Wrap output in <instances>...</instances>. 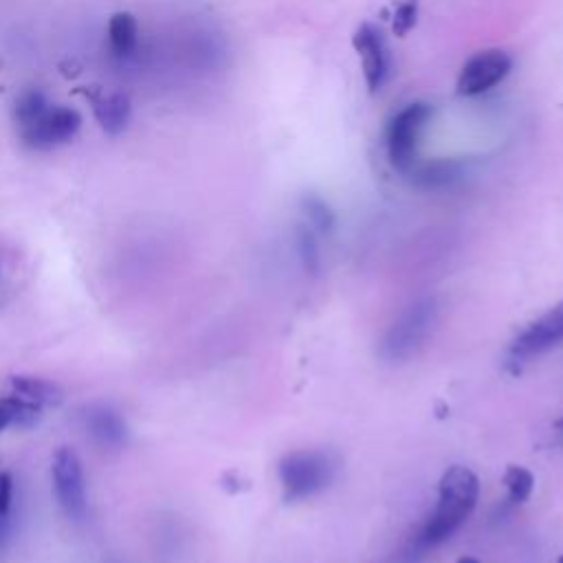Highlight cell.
<instances>
[{"label":"cell","mask_w":563,"mask_h":563,"mask_svg":"<svg viewBox=\"0 0 563 563\" xmlns=\"http://www.w3.org/2000/svg\"><path fill=\"white\" fill-rule=\"evenodd\" d=\"M14 121L22 146L36 152L66 146L82 128V115L75 108L51 104L40 88H27L16 97Z\"/></svg>","instance_id":"obj_1"},{"label":"cell","mask_w":563,"mask_h":563,"mask_svg":"<svg viewBox=\"0 0 563 563\" xmlns=\"http://www.w3.org/2000/svg\"><path fill=\"white\" fill-rule=\"evenodd\" d=\"M480 498V480L471 469L454 465L445 471L438 487V506L421 535V544L436 546L467 522Z\"/></svg>","instance_id":"obj_2"},{"label":"cell","mask_w":563,"mask_h":563,"mask_svg":"<svg viewBox=\"0 0 563 563\" xmlns=\"http://www.w3.org/2000/svg\"><path fill=\"white\" fill-rule=\"evenodd\" d=\"M337 465L326 451L302 449L284 456L280 462V480L286 500H306L326 489L335 478Z\"/></svg>","instance_id":"obj_3"},{"label":"cell","mask_w":563,"mask_h":563,"mask_svg":"<svg viewBox=\"0 0 563 563\" xmlns=\"http://www.w3.org/2000/svg\"><path fill=\"white\" fill-rule=\"evenodd\" d=\"M434 108L425 102L407 104L396 113L388 126V157L396 170L410 174V170L418 163V148L425 135V128L432 121Z\"/></svg>","instance_id":"obj_4"},{"label":"cell","mask_w":563,"mask_h":563,"mask_svg":"<svg viewBox=\"0 0 563 563\" xmlns=\"http://www.w3.org/2000/svg\"><path fill=\"white\" fill-rule=\"evenodd\" d=\"M53 491L62 513L73 522H84L88 515V498H86V478L82 460L69 447L55 451L51 465Z\"/></svg>","instance_id":"obj_5"},{"label":"cell","mask_w":563,"mask_h":563,"mask_svg":"<svg viewBox=\"0 0 563 563\" xmlns=\"http://www.w3.org/2000/svg\"><path fill=\"white\" fill-rule=\"evenodd\" d=\"M436 300H423L412 306L399 322H396L390 333L383 339V357L390 361H399L410 357L412 352L423 344L425 337L436 322Z\"/></svg>","instance_id":"obj_6"},{"label":"cell","mask_w":563,"mask_h":563,"mask_svg":"<svg viewBox=\"0 0 563 563\" xmlns=\"http://www.w3.org/2000/svg\"><path fill=\"white\" fill-rule=\"evenodd\" d=\"M513 71V58L502 49H487L473 55L458 75V93L478 97L504 82Z\"/></svg>","instance_id":"obj_7"},{"label":"cell","mask_w":563,"mask_h":563,"mask_svg":"<svg viewBox=\"0 0 563 563\" xmlns=\"http://www.w3.org/2000/svg\"><path fill=\"white\" fill-rule=\"evenodd\" d=\"M352 44H355L361 58L363 77H366L370 93H379L392 71L388 42H385L383 33L377 27L370 25V22H363L355 31V36H352Z\"/></svg>","instance_id":"obj_8"},{"label":"cell","mask_w":563,"mask_h":563,"mask_svg":"<svg viewBox=\"0 0 563 563\" xmlns=\"http://www.w3.org/2000/svg\"><path fill=\"white\" fill-rule=\"evenodd\" d=\"M563 341V302L550 308L539 319L528 326L524 333L513 341L511 355L517 359H531L535 355H544L550 348L559 346Z\"/></svg>","instance_id":"obj_9"},{"label":"cell","mask_w":563,"mask_h":563,"mask_svg":"<svg viewBox=\"0 0 563 563\" xmlns=\"http://www.w3.org/2000/svg\"><path fill=\"white\" fill-rule=\"evenodd\" d=\"M82 418H84L86 432L91 434L95 443L108 447V449H119L126 445L128 427L124 423V418H121L119 412H115L113 407L91 405V407H86Z\"/></svg>","instance_id":"obj_10"},{"label":"cell","mask_w":563,"mask_h":563,"mask_svg":"<svg viewBox=\"0 0 563 563\" xmlns=\"http://www.w3.org/2000/svg\"><path fill=\"white\" fill-rule=\"evenodd\" d=\"M93 110H95L97 124L102 126V130L110 137L121 135V132L128 128L130 117H132L130 99L124 93H113V95L95 99Z\"/></svg>","instance_id":"obj_11"},{"label":"cell","mask_w":563,"mask_h":563,"mask_svg":"<svg viewBox=\"0 0 563 563\" xmlns=\"http://www.w3.org/2000/svg\"><path fill=\"white\" fill-rule=\"evenodd\" d=\"M11 392L22 396L31 403H38L42 407H58L64 401V392L58 383L40 377H27V374H18V377L9 379Z\"/></svg>","instance_id":"obj_12"},{"label":"cell","mask_w":563,"mask_h":563,"mask_svg":"<svg viewBox=\"0 0 563 563\" xmlns=\"http://www.w3.org/2000/svg\"><path fill=\"white\" fill-rule=\"evenodd\" d=\"M108 44L119 60L130 58L139 47V25L137 18L128 11H119L108 22Z\"/></svg>","instance_id":"obj_13"},{"label":"cell","mask_w":563,"mask_h":563,"mask_svg":"<svg viewBox=\"0 0 563 563\" xmlns=\"http://www.w3.org/2000/svg\"><path fill=\"white\" fill-rule=\"evenodd\" d=\"M412 181L425 190H445L462 179V170L456 161L416 163L410 170Z\"/></svg>","instance_id":"obj_14"},{"label":"cell","mask_w":563,"mask_h":563,"mask_svg":"<svg viewBox=\"0 0 563 563\" xmlns=\"http://www.w3.org/2000/svg\"><path fill=\"white\" fill-rule=\"evenodd\" d=\"M42 418V405L31 403L22 396H3L0 399V434L9 427L29 429Z\"/></svg>","instance_id":"obj_15"},{"label":"cell","mask_w":563,"mask_h":563,"mask_svg":"<svg viewBox=\"0 0 563 563\" xmlns=\"http://www.w3.org/2000/svg\"><path fill=\"white\" fill-rule=\"evenodd\" d=\"M302 212L308 218V227H313L315 231H319V234H330V231L335 229L333 209H330L326 201H322L319 196L315 194L304 196Z\"/></svg>","instance_id":"obj_16"},{"label":"cell","mask_w":563,"mask_h":563,"mask_svg":"<svg viewBox=\"0 0 563 563\" xmlns=\"http://www.w3.org/2000/svg\"><path fill=\"white\" fill-rule=\"evenodd\" d=\"M504 484L509 489V498L515 504H522L533 495L535 489V476L526 467L511 465L504 473Z\"/></svg>","instance_id":"obj_17"},{"label":"cell","mask_w":563,"mask_h":563,"mask_svg":"<svg viewBox=\"0 0 563 563\" xmlns=\"http://www.w3.org/2000/svg\"><path fill=\"white\" fill-rule=\"evenodd\" d=\"M317 231L308 225L297 227V251H300V258L304 269L317 275L319 267H322V256H319V242H317Z\"/></svg>","instance_id":"obj_18"},{"label":"cell","mask_w":563,"mask_h":563,"mask_svg":"<svg viewBox=\"0 0 563 563\" xmlns=\"http://www.w3.org/2000/svg\"><path fill=\"white\" fill-rule=\"evenodd\" d=\"M418 20V0H401L399 5L394 9L392 16V29L399 36H407L416 25Z\"/></svg>","instance_id":"obj_19"},{"label":"cell","mask_w":563,"mask_h":563,"mask_svg":"<svg viewBox=\"0 0 563 563\" xmlns=\"http://www.w3.org/2000/svg\"><path fill=\"white\" fill-rule=\"evenodd\" d=\"M11 495H14V480L9 473H0V520H7L11 511Z\"/></svg>","instance_id":"obj_20"},{"label":"cell","mask_w":563,"mask_h":563,"mask_svg":"<svg viewBox=\"0 0 563 563\" xmlns=\"http://www.w3.org/2000/svg\"><path fill=\"white\" fill-rule=\"evenodd\" d=\"M456 563H480L476 557H460Z\"/></svg>","instance_id":"obj_21"},{"label":"cell","mask_w":563,"mask_h":563,"mask_svg":"<svg viewBox=\"0 0 563 563\" xmlns=\"http://www.w3.org/2000/svg\"><path fill=\"white\" fill-rule=\"evenodd\" d=\"M555 429H557V432H559L561 438H563V418H559V421L555 423Z\"/></svg>","instance_id":"obj_22"},{"label":"cell","mask_w":563,"mask_h":563,"mask_svg":"<svg viewBox=\"0 0 563 563\" xmlns=\"http://www.w3.org/2000/svg\"><path fill=\"white\" fill-rule=\"evenodd\" d=\"M557 563H563V555H561V557H559V559H557Z\"/></svg>","instance_id":"obj_23"}]
</instances>
